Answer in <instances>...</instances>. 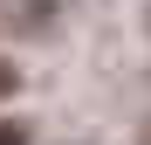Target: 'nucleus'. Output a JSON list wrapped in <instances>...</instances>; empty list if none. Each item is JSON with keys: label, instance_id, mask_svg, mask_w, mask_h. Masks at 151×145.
Here are the masks:
<instances>
[{"label": "nucleus", "instance_id": "2", "mask_svg": "<svg viewBox=\"0 0 151 145\" xmlns=\"http://www.w3.org/2000/svg\"><path fill=\"white\" fill-rule=\"evenodd\" d=\"M21 138H28L21 125H0V145H21Z\"/></svg>", "mask_w": 151, "mask_h": 145}, {"label": "nucleus", "instance_id": "1", "mask_svg": "<svg viewBox=\"0 0 151 145\" xmlns=\"http://www.w3.org/2000/svg\"><path fill=\"white\" fill-rule=\"evenodd\" d=\"M0 97H14V62H0Z\"/></svg>", "mask_w": 151, "mask_h": 145}]
</instances>
